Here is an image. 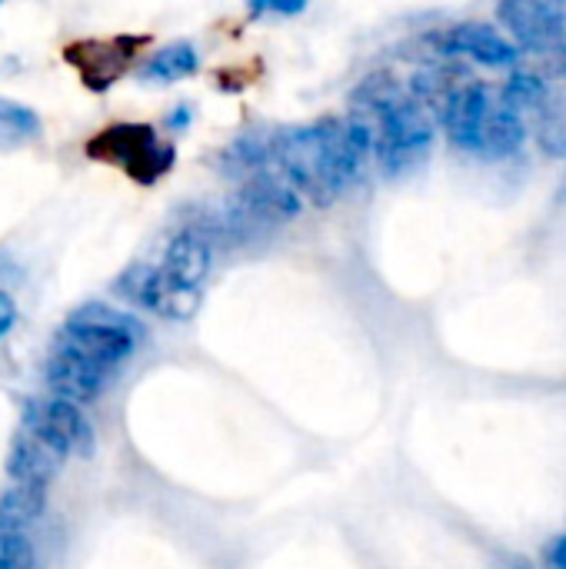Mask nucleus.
<instances>
[{
	"mask_svg": "<svg viewBox=\"0 0 566 569\" xmlns=\"http://www.w3.org/2000/svg\"><path fill=\"white\" fill-rule=\"evenodd\" d=\"M113 373H107L103 367L83 360L80 353L53 343L50 353H47V363H43V383L53 397L60 400H70L77 407H90L93 400L103 397L107 383H110Z\"/></svg>",
	"mask_w": 566,
	"mask_h": 569,
	"instance_id": "10",
	"label": "nucleus"
},
{
	"mask_svg": "<svg viewBox=\"0 0 566 569\" xmlns=\"http://www.w3.org/2000/svg\"><path fill=\"white\" fill-rule=\"evenodd\" d=\"M540 150L550 157H566V90L547 87L544 100L534 107Z\"/></svg>",
	"mask_w": 566,
	"mask_h": 569,
	"instance_id": "18",
	"label": "nucleus"
},
{
	"mask_svg": "<svg viewBox=\"0 0 566 569\" xmlns=\"http://www.w3.org/2000/svg\"><path fill=\"white\" fill-rule=\"evenodd\" d=\"M524 143H527V120H524V113H517L500 97H494L480 157H487V160H510V157H517L524 150Z\"/></svg>",
	"mask_w": 566,
	"mask_h": 569,
	"instance_id": "15",
	"label": "nucleus"
},
{
	"mask_svg": "<svg viewBox=\"0 0 566 569\" xmlns=\"http://www.w3.org/2000/svg\"><path fill=\"white\" fill-rule=\"evenodd\" d=\"M514 569H530V563H517V567Z\"/></svg>",
	"mask_w": 566,
	"mask_h": 569,
	"instance_id": "26",
	"label": "nucleus"
},
{
	"mask_svg": "<svg viewBox=\"0 0 566 569\" xmlns=\"http://www.w3.org/2000/svg\"><path fill=\"white\" fill-rule=\"evenodd\" d=\"M544 569H566V533L544 547Z\"/></svg>",
	"mask_w": 566,
	"mask_h": 569,
	"instance_id": "23",
	"label": "nucleus"
},
{
	"mask_svg": "<svg viewBox=\"0 0 566 569\" xmlns=\"http://www.w3.org/2000/svg\"><path fill=\"white\" fill-rule=\"evenodd\" d=\"M17 323V300L0 287V337H7Z\"/></svg>",
	"mask_w": 566,
	"mask_h": 569,
	"instance_id": "24",
	"label": "nucleus"
},
{
	"mask_svg": "<svg viewBox=\"0 0 566 569\" xmlns=\"http://www.w3.org/2000/svg\"><path fill=\"white\" fill-rule=\"evenodd\" d=\"M63 457L57 450H50L43 440H37L33 433H27L23 427L13 433L10 450H7V480L10 483H23V487H40L50 490V483L60 473Z\"/></svg>",
	"mask_w": 566,
	"mask_h": 569,
	"instance_id": "13",
	"label": "nucleus"
},
{
	"mask_svg": "<svg viewBox=\"0 0 566 569\" xmlns=\"http://www.w3.org/2000/svg\"><path fill=\"white\" fill-rule=\"evenodd\" d=\"M560 197H564V200H566V180H564V193H560Z\"/></svg>",
	"mask_w": 566,
	"mask_h": 569,
	"instance_id": "27",
	"label": "nucleus"
},
{
	"mask_svg": "<svg viewBox=\"0 0 566 569\" xmlns=\"http://www.w3.org/2000/svg\"><path fill=\"white\" fill-rule=\"evenodd\" d=\"M547 80L540 77V73H534V70H514L510 73V80L504 83V90L497 93L507 107H514L517 113H534V107L544 100V93H547Z\"/></svg>",
	"mask_w": 566,
	"mask_h": 569,
	"instance_id": "20",
	"label": "nucleus"
},
{
	"mask_svg": "<svg viewBox=\"0 0 566 569\" xmlns=\"http://www.w3.org/2000/svg\"><path fill=\"white\" fill-rule=\"evenodd\" d=\"M310 7V0H247L250 17H297Z\"/></svg>",
	"mask_w": 566,
	"mask_h": 569,
	"instance_id": "22",
	"label": "nucleus"
},
{
	"mask_svg": "<svg viewBox=\"0 0 566 569\" xmlns=\"http://www.w3.org/2000/svg\"><path fill=\"white\" fill-rule=\"evenodd\" d=\"M490 107H494V90L480 80H460L440 103L437 110V120L447 133V140L470 153V157H480L484 150V133H487V117H490Z\"/></svg>",
	"mask_w": 566,
	"mask_h": 569,
	"instance_id": "8",
	"label": "nucleus"
},
{
	"mask_svg": "<svg viewBox=\"0 0 566 569\" xmlns=\"http://www.w3.org/2000/svg\"><path fill=\"white\" fill-rule=\"evenodd\" d=\"M220 173L230 180H250L257 173H274V150H270V133L247 130L227 150L220 153Z\"/></svg>",
	"mask_w": 566,
	"mask_h": 569,
	"instance_id": "14",
	"label": "nucleus"
},
{
	"mask_svg": "<svg viewBox=\"0 0 566 569\" xmlns=\"http://www.w3.org/2000/svg\"><path fill=\"white\" fill-rule=\"evenodd\" d=\"M190 117H193V113H190V107H187V103H180V107L163 120V127H170V130H187V127H190Z\"/></svg>",
	"mask_w": 566,
	"mask_h": 569,
	"instance_id": "25",
	"label": "nucleus"
},
{
	"mask_svg": "<svg viewBox=\"0 0 566 569\" xmlns=\"http://www.w3.org/2000/svg\"><path fill=\"white\" fill-rule=\"evenodd\" d=\"M497 20L520 53H566V0H497Z\"/></svg>",
	"mask_w": 566,
	"mask_h": 569,
	"instance_id": "6",
	"label": "nucleus"
},
{
	"mask_svg": "<svg viewBox=\"0 0 566 569\" xmlns=\"http://www.w3.org/2000/svg\"><path fill=\"white\" fill-rule=\"evenodd\" d=\"M200 70V53L190 40H173L160 50H153L143 67H140V77L147 83H177V80H187Z\"/></svg>",
	"mask_w": 566,
	"mask_h": 569,
	"instance_id": "16",
	"label": "nucleus"
},
{
	"mask_svg": "<svg viewBox=\"0 0 566 569\" xmlns=\"http://www.w3.org/2000/svg\"><path fill=\"white\" fill-rule=\"evenodd\" d=\"M143 337L147 327L133 313L110 307L103 300H87L67 313L53 343L80 353L83 360L103 367L107 373H117L137 353Z\"/></svg>",
	"mask_w": 566,
	"mask_h": 569,
	"instance_id": "3",
	"label": "nucleus"
},
{
	"mask_svg": "<svg viewBox=\"0 0 566 569\" xmlns=\"http://www.w3.org/2000/svg\"><path fill=\"white\" fill-rule=\"evenodd\" d=\"M140 40L133 37H113V40H80L67 47V60L77 67L80 80L90 90H107L113 87L133 63Z\"/></svg>",
	"mask_w": 566,
	"mask_h": 569,
	"instance_id": "11",
	"label": "nucleus"
},
{
	"mask_svg": "<svg viewBox=\"0 0 566 569\" xmlns=\"http://www.w3.org/2000/svg\"><path fill=\"white\" fill-rule=\"evenodd\" d=\"M270 150L274 173L314 207H330L360 183L367 160L374 157V133L357 113L324 117L317 123L274 130Z\"/></svg>",
	"mask_w": 566,
	"mask_h": 569,
	"instance_id": "1",
	"label": "nucleus"
},
{
	"mask_svg": "<svg viewBox=\"0 0 566 569\" xmlns=\"http://www.w3.org/2000/svg\"><path fill=\"white\" fill-rule=\"evenodd\" d=\"M210 263H214V243L200 237L193 227H183L167 240L160 273L177 287L200 290L203 280L210 277Z\"/></svg>",
	"mask_w": 566,
	"mask_h": 569,
	"instance_id": "12",
	"label": "nucleus"
},
{
	"mask_svg": "<svg viewBox=\"0 0 566 569\" xmlns=\"http://www.w3.org/2000/svg\"><path fill=\"white\" fill-rule=\"evenodd\" d=\"M117 297H123L127 303L150 310L163 320H190L200 310L203 293L200 290H187L170 283L160 267L153 263H130L117 280H113Z\"/></svg>",
	"mask_w": 566,
	"mask_h": 569,
	"instance_id": "7",
	"label": "nucleus"
},
{
	"mask_svg": "<svg viewBox=\"0 0 566 569\" xmlns=\"http://www.w3.org/2000/svg\"><path fill=\"white\" fill-rule=\"evenodd\" d=\"M47 510V490L10 483L0 493V533H27Z\"/></svg>",
	"mask_w": 566,
	"mask_h": 569,
	"instance_id": "17",
	"label": "nucleus"
},
{
	"mask_svg": "<svg viewBox=\"0 0 566 569\" xmlns=\"http://www.w3.org/2000/svg\"><path fill=\"white\" fill-rule=\"evenodd\" d=\"M427 40H430V47H434L440 57H464V60H470V63L494 67V70L517 67V60L524 57L510 37H504V33L494 30L490 23H477V20H470V23H454V27H444V30H434Z\"/></svg>",
	"mask_w": 566,
	"mask_h": 569,
	"instance_id": "9",
	"label": "nucleus"
},
{
	"mask_svg": "<svg viewBox=\"0 0 566 569\" xmlns=\"http://www.w3.org/2000/svg\"><path fill=\"white\" fill-rule=\"evenodd\" d=\"M43 133V120L33 107L0 97V147H23Z\"/></svg>",
	"mask_w": 566,
	"mask_h": 569,
	"instance_id": "19",
	"label": "nucleus"
},
{
	"mask_svg": "<svg viewBox=\"0 0 566 569\" xmlns=\"http://www.w3.org/2000/svg\"><path fill=\"white\" fill-rule=\"evenodd\" d=\"M87 157L120 167L140 187H153L173 170L177 150L150 123H113L87 140Z\"/></svg>",
	"mask_w": 566,
	"mask_h": 569,
	"instance_id": "4",
	"label": "nucleus"
},
{
	"mask_svg": "<svg viewBox=\"0 0 566 569\" xmlns=\"http://www.w3.org/2000/svg\"><path fill=\"white\" fill-rule=\"evenodd\" d=\"M350 113L367 120L374 133V160L384 177L414 173L434 150V120L424 103L390 73H370L350 97Z\"/></svg>",
	"mask_w": 566,
	"mask_h": 569,
	"instance_id": "2",
	"label": "nucleus"
},
{
	"mask_svg": "<svg viewBox=\"0 0 566 569\" xmlns=\"http://www.w3.org/2000/svg\"><path fill=\"white\" fill-rule=\"evenodd\" d=\"M20 427L67 457H90L97 450V430L83 407L60 397H27L20 403Z\"/></svg>",
	"mask_w": 566,
	"mask_h": 569,
	"instance_id": "5",
	"label": "nucleus"
},
{
	"mask_svg": "<svg viewBox=\"0 0 566 569\" xmlns=\"http://www.w3.org/2000/svg\"><path fill=\"white\" fill-rule=\"evenodd\" d=\"M0 3H3V0H0Z\"/></svg>",
	"mask_w": 566,
	"mask_h": 569,
	"instance_id": "28",
	"label": "nucleus"
},
{
	"mask_svg": "<svg viewBox=\"0 0 566 569\" xmlns=\"http://www.w3.org/2000/svg\"><path fill=\"white\" fill-rule=\"evenodd\" d=\"M0 569H37L30 533H0Z\"/></svg>",
	"mask_w": 566,
	"mask_h": 569,
	"instance_id": "21",
	"label": "nucleus"
}]
</instances>
